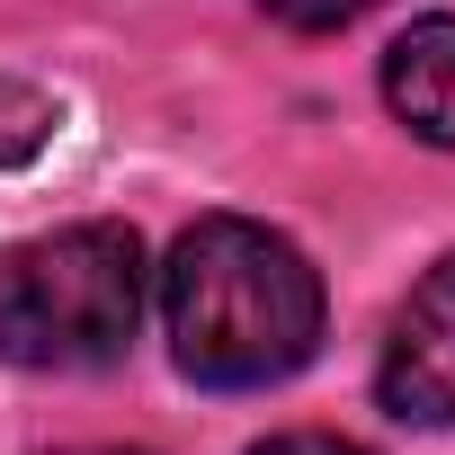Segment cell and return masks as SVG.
Returning a JSON list of instances; mask_svg holds the SVG:
<instances>
[{
  "label": "cell",
  "instance_id": "6da1fadb",
  "mask_svg": "<svg viewBox=\"0 0 455 455\" xmlns=\"http://www.w3.org/2000/svg\"><path fill=\"white\" fill-rule=\"evenodd\" d=\"M161 322L179 375L214 393L286 384L322 348V268L251 214H205L161 268Z\"/></svg>",
  "mask_w": 455,
  "mask_h": 455
},
{
  "label": "cell",
  "instance_id": "7a4b0ae2",
  "mask_svg": "<svg viewBox=\"0 0 455 455\" xmlns=\"http://www.w3.org/2000/svg\"><path fill=\"white\" fill-rule=\"evenodd\" d=\"M143 242L125 223H63L0 251V357L36 375H99L134 348Z\"/></svg>",
  "mask_w": 455,
  "mask_h": 455
},
{
  "label": "cell",
  "instance_id": "3957f363",
  "mask_svg": "<svg viewBox=\"0 0 455 455\" xmlns=\"http://www.w3.org/2000/svg\"><path fill=\"white\" fill-rule=\"evenodd\" d=\"M375 393L411 428H455V251L402 295V313L384 331Z\"/></svg>",
  "mask_w": 455,
  "mask_h": 455
},
{
  "label": "cell",
  "instance_id": "277c9868",
  "mask_svg": "<svg viewBox=\"0 0 455 455\" xmlns=\"http://www.w3.org/2000/svg\"><path fill=\"white\" fill-rule=\"evenodd\" d=\"M384 99L419 143L455 152V19H419L384 45Z\"/></svg>",
  "mask_w": 455,
  "mask_h": 455
},
{
  "label": "cell",
  "instance_id": "5b68a950",
  "mask_svg": "<svg viewBox=\"0 0 455 455\" xmlns=\"http://www.w3.org/2000/svg\"><path fill=\"white\" fill-rule=\"evenodd\" d=\"M54 143V99L28 81H0V170H28Z\"/></svg>",
  "mask_w": 455,
  "mask_h": 455
},
{
  "label": "cell",
  "instance_id": "8992f818",
  "mask_svg": "<svg viewBox=\"0 0 455 455\" xmlns=\"http://www.w3.org/2000/svg\"><path fill=\"white\" fill-rule=\"evenodd\" d=\"M268 19H286V28H348V19H366L375 0H259Z\"/></svg>",
  "mask_w": 455,
  "mask_h": 455
},
{
  "label": "cell",
  "instance_id": "52a82bcc",
  "mask_svg": "<svg viewBox=\"0 0 455 455\" xmlns=\"http://www.w3.org/2000/svg\"><path fill=\"white\" fill-rule=\"evenodd\" d=\"M251 455H366V446H348V437H322V428H295V437H268V446H251Z\"/></svg>",
  "mask_w": 455,
  "mask_h": 455
},
{
  "label": "cell",
  "instance_id": "ba28073f",
  "mask_svg": "<svg viewBox=\"0 0 455 455\" xmlns=\"http://www.w3.org/2000/svg\"><path fill=\"white\" fill-rule=\"evenodd\" d=\"M72 455H134V446H72Z\"/></svg>",
  "mask_w": 455,
  "mask_h": 455
}]
</instances>
